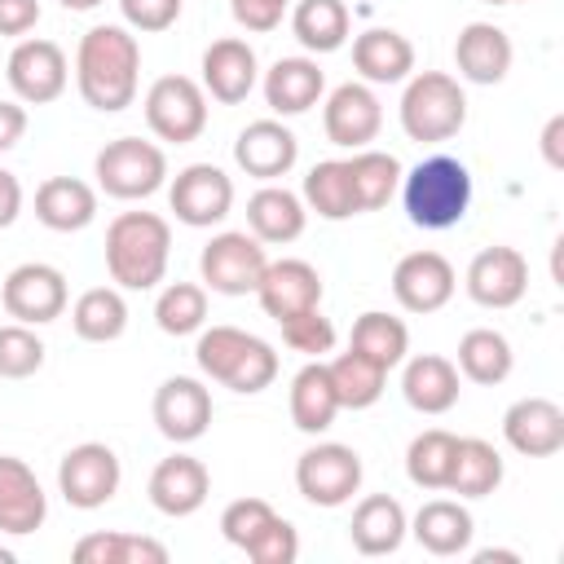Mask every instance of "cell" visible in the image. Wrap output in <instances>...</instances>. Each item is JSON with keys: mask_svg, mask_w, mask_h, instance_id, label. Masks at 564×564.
I'll use <instances>...</instances> for the list:
<instances>
[{"mask_svg": "<svg viewBox=\"0 0 564 564\" xmlns=\"http://www.w3.org/2000/svg\"><path fill=\"white\" fill-rule=\"evenodd\" d=\"M502 436L524 458H551L564 449V410L551 397H520L502 414Z\"/></svg>", "mask_w": 564, "mask_h": 564, "instance_id": "obj_19", "label": "cell"}, {"mask_svg": "<svg viewBox=\"0 0 564 564\" xmlns=\"http://www.w3.org/2000/svg\"><path fill=\"white\" fill-rule=\"evenodd\" d=\"M167 203H172V212H176L181 225L212 229V225H220L234 212V181L216 163H189V167H181L172 176Z\"/></svg>", "mask_w": 564, "mask_h": 564, "instance_id": "obj_12", "label": "cell"}, {"mask_svg": "<svg viewBox=\"0 0 564 564\" xmlns=\"http://www.w3.org/2000/svg\"><path fill=\"white\" fill-rule=\"evenodd\" d=\"M401 203L419 229H454L471 207V172L454 154H432L401 172Z\"/></svg>", "mask_w": 564, "mask_h": 564, "instance_id": "obj_3", "label": "cell"}, {"mask_svg": "<svg viewBox=\"0 0 564 564\" xmlns=\"http://www.w3.org/2000/svg\"><path fill=\"white\" fill-rule=\"evenodd\" d=\"M264 242L247 229H225L216 234L203 256H198V273H203V286L216 291V295H256L260 278H264Z\"/></svg>", "mask_w": 564, "mask_h": 564, "instance_id": "obj_8", "label": "cell"}, {"mask_svg": "<svg viewBox=\"0 0 564 564\" xmlns=\"http://www.w3.org/2000/svg\"><path fill=\"white\" fill-rule=\"evenodd\" d=\"M304 225H308V207H304V198L291 194L286 185L264 181V185L247 198V229H251L260 242H273V247L295 242V238L304 234Z\"/></svg>", "mask_w": 564, "mask_h": 564, "instance_id": "obj_29", "label": "cell"}, {"mask_svg": "<svg viewBox=\"0 0 564 564\" xmlns=\"http://www.w3.org/2000/svg\"><path fill=\"white\" fill-rule=\"evenodd\" d=\"M119 480H123L119 454L110 445H101V441H84V445L66 449L62 463H57V489L75 511L106 507L119 494Z\"/></svg>", "mask_w": 564, "mask_h": 564, "instance_id": "obj_10", "label": "cell"}, {"mask_svg": "<svg viewBox=\"0 0 564 564\" xmlns=\"http://www.w3.org/2000/svg\"><path fill=\"white\" fill-rule=\"evenodd\" d=\"M339 414V397H335V383H330V370L322 357H308L300 366V375L291 379V423L308 436L326 432Z\"/></svg>", "mask_w": 564, "mask_h": 564, "instance_id": "obj_32", "label": "cell"}, {"mask_svg": "<svg viewBox=\"0 0 564 564\" xmlns=\"http://www.w3.org/2000/svg\"><path fill=\"white\" fill-rule=\"evenodd\" d=\"M119 13L132 31H167L181 18V0H119Z\"/></svg>", "mask_w": 564, "mask_h": 564, "instance_id": "obj_48", "label": "cell"}, {"mask_svg": "<svg viewBox=\"0 0 564 564\" xmlns=\"http://www.w3.org/2000/svg\"><path fill=\"white\" fill-rule=\"evenodd\" d=\"M529 291V260L516 247H485L467 264V295L480 308H511Z\"/></svg>", "mask_w": 564, "mask_h": 564, "instance_id": "obj_17", "label": "cell"}, {"mask_svg": "<svg viewBox=\"0 0 564 564\" xmlns=\"http://www.w3.org/2000/svg\"><path fill=\"white\" fill-rule=\"evenodd\" d=\"M330 370V383H335V397H339V410H366L383 397V383H388V370L379 361H370L366 352L348 348L339 352L335 361H326Z\"/></svg>", "mask_w": 564, "mask_h": 564, "instance_id": "obj_39", "label": "cell"}, {"mask_svg": "<svg viewBox=\"0 0 564 564\" xmlns=\"http://www.w3.org/2000/svg\"><path fill=\"white\" fill-rule=\"evenodd\" d=\"M278 326H282V339H286L291 352L326 357L335 348V326H330V317L322 308H304V313H295V317H286Z\"/></svg>", "mask_w": 564, "mask_h": 564, "instance_id": "obj_45", "label": "cell"}, {"mask_svg": "<svg viewBox=\"0 0 564 564\" xmlns=\"http://www.w3.org/2000/svg\"><path fill=\"white\" fill-rule=\"evenodd\" d=\"M22 132H26V106L0 101V154L13 150V145L22 141Z\"/></svg>", "mask_w": 564, "mask_h": 564, "instance_id": "obj_51", "label": "cell"}, {"mask_svg": "<svg viewBox=\"0 0 564 564\" xmlns=\"http://www.w3.org/2000/svg\"><path fill=\"white\" fill-rule=\"evenodd\" d=\"M348 176H352V203H357V212H379L401 189V163L388 150H370V145L366 150H352Z\"/></svg>", "mask_w": 564, "mask_h": 564, "instance_id": "obj_37", "label": "cell"}, {"mask_svg": "<svg viewBox=\"0 0 564 564\" xmlns=\"http://www.w3.org/2000/svg\"><path fill=\"white\" fill-rule=\"evenodd\" d=\"M70 326L88 344H110L128 330V300L119 286H88L70 304Z\"/></svg>", "mask_w": 564, "mask_h": 564, "instance_id": "obj_35", "label": "cell"}, {"mask_svg": "<svg viewBox=\"0 0 564 564\" xmlns=\"http://www.w3.org/2000/svg\"><path fill=\"white\" fill-rule=\"evenodd\" d=\"M489 4H524V0H489Z\"/></svg>", "mask_w": 564, "mask_h": 564, "instance_id": "obj_57", "label": "cell"}, {"mask_svg": "<svg viewBox=\"0 0 564 564\" xmlns=\"http://www.w3.org/2000/svg\"><path fill=\"white\" fill-rule=\"evenodd\" d=\"M511 35L494 22H467L454 40V66L467 84H502L511 70Z\"/></svg>", "mask_w": 564, "mask_h": 564, "instance_id": "obj_24", "label": "cell"}, {"mask_svg": "<svg viewBox=\"0 0 564 564\" xmlns=\"http://www.w3.org/2000/svg\"><path fill=\"white\" fill-rule=\"evenodd\" d=\"M463 123H467V93L454 75H445V70L410 75V84L401 93V128L410 141H419V145L449 141Z\"/></svg>", "mask_w": 564, "mask_h": 564, "instance_id": "obj_5", "label": "cell"}, {"mask_svg": "<svg viewBox=\"0 0 564 564\" xmlns=\"http://www.w3.org/2000/svg\"><path fill=\"white\" fill-rule=\"evenodd\" d=\"M295 555H300V533L282 516H273L247 546V560H256V564H295Z\"/></svg>", "mask_w": 564, "mask_h": 564, "instance_id": "obj_47", "label": "cell"}, {"mask_svg": "<svg viewBox=\"0 0 564 564\" xmlns=\"http://www.w3.org/2000/svg\"><path fill=\"white\" fill-rule=\"evenodd\" d=\"M476 564H520V551H502V546H485L471 555Z\"/></svg>", "mask_w": 564, "mask_h": 564, "instance_id": "obj_54", "label": "cell"}, {"mask_svg": "<svg viewBox=\"0 0 564 564\" xmlns=\"http://www.w3.org/2000/svg\"><path fill=\"white\" fill-rule=\"evenodd\" d=\"M93 176H97V185H101L110 198L137 203V198H150L154 189H163V181H167V154H163L154 141L115 137V141H106V145L97 150Z\"/></svg>", "mask_w": 564, "mask_h": 564, "instance_id": "obj_6", "label": "cell"}, {"mask_svg": "<svg viewBox=\"0 0 564 564\" xmlns=\"http://www.w3.org/2000/svg\"><path fill=\"white\" fill-rule=\"evenodd\" d=\"M75 84L79 97L101 110V115H119L132 106L137 84H141V44L128 26L106 22L84 31L79 48H75Z\"/></svg>", "mask_w": 564, "mask_h": 564, "instance_id": "obj_1", "label": "cell"}, {"mask_svg": "<svg viewBox=\"0 0 564 564\" xmlns=\"http://www.w3.org/2000/svg\"><path fill=\"white\" fill-rule=\"evenodd\" d=\"M295 489L313 507H344L361 489V454L339 441L308 445L295 463Z\"/></svg>", "mask_w": 564, "mask_h": 564, "instance_id": "obj_9", "label": "cell"}, {"mask_svg": "<svg viewBox=\"0 0 564 564\" xmlns=\"http://www.w3.org/2000/svg\"><path fill=\"white\" fill-rule=\"evenodd\" d=\"M150 414H154V427H159L172 445H189V441H198V436L207 432V423H212V392H207L203 379L172 375V379L159 383Z\"/></svg>", "mask_w": 564, "mask_h": 564, "instance_id": "obj_15", "label": "cell"}, {"mask_svg": "<svg viewBox=\"0 0 564 564\" xmlns=\"http://www.w3.org/2000/svg\"><path fill=\"white\" fill-rule=\"evenodd\" d=\"M256 300L273 322H286L304 308H322V273L308 260H295V256L269 260L260 286H256Z\"/></svg>", "mask_w": 564, "mask_h": 564, "instance_id": "obj_18", "label": "cell"}, {"mask_svg": "<svg viewBox=\"0 0 564 564\" xmlns=\"http://www.w3.org/2000/svg\"><path fill=\"white\" fill-rule=\"evenodd\" d=\"M498 485H502V454L480 436H458L445 489L458 498H489Z\"/></svg>", "mask_w": 564, "mask_h": 564, "instance_id": "obj_36", "label": "cell"}, {"mask_svg": "<svg viewBox=\"0 0 564 564\" xmlns=\"http://www.w3.org/2000/svg\"><path fill=\"white\" fill-rule=\"evenodd\" d=\"M348 4L344 0H295L291 4V35L308 53H335L348 40Z\"/></svg>", "mask_w": 564, "mask_h": 564, "instance_id": "obj_34", "label": "cell"}, {"mask_svg": "<svg viewBox=\"0 0 564 564\" xmlns=\"http://www.w3.org/2000/svg\"><path fill=\"white\" fill-rule=\"evenodd\" d=\"M348 348H357V352H366L370 361H379L383 370H392V366H401L405 352H410V330H405L401 317H392V313H383V308H370V313H361V317L352 322Z\"/></svg>", "mask_w": 564, "mask_h": 564, "instance_id": "obj_40", "label": "cell"}, {"mask_svg": "<svg viewBox=\"0 0 564 564\" xmlns=\"http://www.w3.org/2000/svg\"><path fill=\"white\" fill-rule=\"evenodd\" d=\"M454 366H458L463 379H471V383H480V388H494V383H502V379L511 375L516 352H511V344H507L502 330L476 326V330H467V335L458 339V361H454Z\"/></svg>", "mask_w": 564, "mask_h": 564, "instance_id": "obj_33", "label": "cell"}, {"mask_svg": "<svg viewBox=\"0 0 564 564\" xmlns=\"http://www.w3.org/2000/svg\"><path fill=\"white\" fill-rule=\"evenodd\" d=\"M454 449H458L454 432H445V427L419 432L410 441V449H405V476L419 489H445L449 485V467H454Z\"/></svg>", "mask_w": 564, "mask_h": 564, "instance_id": "obj_42", "label": "cell"}, {"mask_svg": "<svg viewBox=\"0 0 564 564\" xmlns=\"http://www.w3.org/2000/svg\"><path fill=\"white\" fill-rule=\"evenodd\" d=\"M542 159L546 167H564V115H551L546 128H542Z\"/></svg>", "mask_w": 564, "mask_h": 564, "instance_id": "obj_53", "label": "cell"}, {"mask_svg": "<svg viewBox=\"0 0 564 564\" xmlns=\"http://www.w3.org/2000/svg\"><path fill=\"white\" fill-rule=\"evenodd\" d=\"M300 198L322 220H348V216H357L348 159H322V163H313L308 176H304V194Z\"/></svg>", "mask_w": 564, "mask_h": 564, "instance_id": "obj_38", "label": "cell"}, {"mask_svg": "<svg viewBox=\"0 0 564 564\" xmlns=\"http://www.w3.org/2000/svg\"><path fill=\"white\" fill-rule=\"evenodd\" d=\"M401 392L410 401V410L419 414H445L458 405V392H463V375L449 357L441 352H419L405 361L401 370Z\"/></svg>", "mask_w": 564, "mask_h": 564, "instance_id": "obj_25", "label": "cell"}, {"mask_svg": "<svg viewBox=\"0 0 564 564\" xmlns=\"http://www.w3.org/2000/svg\"><path fill=\"white\" fill-rule=\"evenodd\" d=\"M194 357H198V370L234 392H264L273 379H278V352L269 339L251 335V330H238V326H212L198 335L194 344Z\"/></svg>", "mask_w": 564, "mask_h": 564, "instance_id": "obj_4", "label": "cell"}, {"mask_svg": "<svg viewBox=\"0 0 564 564\" xmlns=\"http://www.w3.org/2000/svg\"><path fill=\"white\" fill-rule=\"evenodd\" d=\"M273 516H278V511H273L264 498H234V502L220 511V533H225L229 546L247 551V546L256 542V533H260Z\"/></svg>", "mask_w": 564, "mask_h": 564, "instance_id": "obj_46", "label": "cell"}, {"mask_svg": "<svg viewBox=\"0 0 564 564\" xmlns=\"http://www.w3.org/2000/svg\"><path fill=\"white\" fill-rule=\"evenodd\" d=\"M13 560H18V555H13L9 546H0V564H13Z\"/></svg>", "mask_w": 564, "mask_h": 564, "instance_id": "obj_56", "label": "cell"}, {"mask_svg": "<svg viewBox=\"0 0 564 564\" xmlns=\"http://www.w3.org/2000/svg\"><path fill=\"white\" fill-rule=\"evenodd\" d=\"M291 4H295V0H229V9H234V22H238L242 31H256V35L273 31Z\"/></svg>", "mask_w": 564, "mask_h": 564, "instance_id": "obj_49", "label": "cell"}, {"mask_svg": "<svg viewBox=\"0 0 564 564\" xmlns=\"http://www.w3.org/2000/svg\"><path fill=\"white\" fill-rule=\"evenodd\" d=\"M295 159H300V141L282 119H256L234 141V163L256 181L286 176L295 167Z\"/></svg>", "mask_w": 564, "mask_h": 564, "instance_id": "obj_22", "label": "cell"}, {"mask_svg": "<svg viewBox=\"0 0 564 564\" xmlns=\"http://www.w3.org/2000/svg\"><path fill=\"white\" fill-rule=\"evenodd\" d=\"M352 66L366 84H401L414 70V44L392 26H370L352 40Z\"/></svg>", "mask_w": 564, "mask_h": 564, "instance_id": "obj_31", "label": "cell"}, {"mask_svg": "<svg viewBox=\"0 0 564 564\" xmlns=\"http://www.w3.org/2000/svg\"><path fill=\"white\" fill-rule=\"evenodd\" d=\"M145 494H150L154 511L181 520V516H194V511L207 502L212 476H207L203 458H194V454H167V458H159V467L150 471Z\"/></svg>", "mask_w": 564, "mask_h": 564, "instance_id": "obj_21", "label": "cell"}, {"mask_svg": "<svg viewBox=\"0 0 564 564\" xmlns=\"http://www.w3.org/2000/svg\"><path fill=\"white\" fill-rule=\"evenodd\" d=\"M145 123L159 141L189 145L207 128V93L189 75H159L145 93Z\"/></svg>", "mask_w": 564, "mask_h": 564, "instance_id": "obj_7", "label": "cell"}, {"mask_svg": "<svg viewBox=\"0 0 564 564\" xmlns=\"http://www.w3.org/2000/svg\"><path fill=\"white\" fill-rule=\"evenodd\" d=\"M70 555L79 564H167V546L145 533H88Z\"/></svg>", "mask_w": 564, "mask_h": 564, "instance_id": "obj_41", "label": "cell"}, {"mask_svg": "<svg viewBox=\"0 0 564 564\" xmlns=\"http://www.w3.org/2000/svg\"><path fill=\"white\" fill-rule=\"evenodd\" d=\"M322 128H326V141L330 145H339V150H366L379 137V128H383V106H379L375 88L370 84H357V79L339 84L326 97V106H322Z\"/></svg>", "mask_w": 564, "mask_h": 564, "instance_id": "obj_14", "label": "cell"}, {"mask_svg": "<svg viewBox=\"0 0 564 564\" xmlns=\"http://www.w3.org/2000/svg\"><path fill=\"white\" fill-rule=\"evenodd\" d=\"M410 533H414V542H419L427 555L449 560V555H463V551L471 546L476 524H471V511H467L463 502H454V498H427V502L414 511Z\"/></svg>", "mask_w": 564, "mask_h": 564, "instance_id": "obj_28", "label": "cell"}, {"mask_svg": "<svg viewBox=\"0 0 564 564\" xmlns=\"http://www.w3.org/2000/svg\"><path fill=\"white\" fill-rule=\"evenodd\" d=\"M410 533V520H405V507L388 494H370L352 507V520H348V542L357 555H392L401 551Z\"/></svg>", "mask_w": 564, "mask_h": 564, "instance_id": "obj_26", "label": "cell"}, {"mask_svg": "<svg viewBox=\"0 0 564 564\" xmlns=\"http://www.w3.org/2000/svg\"><path fill=\"white\" fill-rule=\"evenodd\" d=\"M4 75H9V88L18 101L48 106L66 93L70 62H66L62 44H53V40H18L9 62H4Z\"/></svg>", "mask_w": 564, "mask_h": 564, "instance_id": "obj_13", "label": "cell"}, {"mask_svg": "<svg viewBox=\"0 0 564 564\" xmlns=\"http://www.w3.org/2000/svg\"><path fill=\"white\" fill-rule=\"evenodd\" d=\"M18 212H22V181L9 167H0V229H9Z\"/></svg>", "mask_w": 564, "mask_h": 564, "instance_id": "obj_52", "label": "cell"}, {"mask_svg": "<svg viewBox=\"0 0 564 564\" xmlns=\"http://www.w3.org/2000/svg\"><path fill=\"white\" fill-rule=\"evenodd\" d=\"M35 220L53 234H79L97 220V189L79 176H48L35 189Z\"/></svg>", "mask_w": 564, "mask_h": 564, "instance_id": "obj_27", "label": "cell"}, {"mask_svg": "<svg viewBox=\"0 0 564 564\" xmlns=\"http://www.w3.org/2000/svg\"><path fill=\"white\" fill-rule=\"evenodd\" d=\"M454 264L441 251H410L392 269V295L405 313H436L454 300Z\"/></svg>", "mask_w": 564, "mask_h": 564, "instance_id": "obj_16", "label": "cell"}, {"mask_svg": "<svg viewBox=\"0 0 564 564\" xmlns=\"http://www.w3.org/2000/svg\"><path fill=\"white\" fill-rule=\"evenodd\" d=\"M40 22V0H0V35L22 40Z\"/></svg>", "mask_w": 564, "mask_h": 564, "instance_id": "obj_50", "label": "cell"}, {"mask_svg": "<svg viewBox=\"0 0 564 564\" xmlns=\"http://www.w3.org/2000/svg\"><path fill=\"white\" fill-rule=\"evenodd\" d=\"M154 322L163 335H194L207 322V286L198 282H172L154 300Z\"/></svg>", "mask_w": 564, "mask_h": 564, "instance_id": "obj_43", "label": "cell"}, {"mask_svg": "<svg viewBox=\"0 0 564 564\" xmlns=\"http://www.w3.org/2000/svg\"><path fill=\"white\" fill-rule=\"evenodd\" d=\"M260 79V62H256V48L238 35H225V40H212L207 53H203V93L220 106H238L251 97Z\"/></svg>", "mask_w": 564, "mask_h": 564, "instance_id": "obj_20", "label": "cell"}, {"mask_svg": "<svg viewBox=\"0 0 564 564\" xmlns=\"http://www.w3.org/2000/svg\"><path fill=\"white\" fill-rule=\"evenodd\" d=\"M172 260V225L159 212H119L106 225V273L123 291H150Z\"/></svg>", "mask_w": 564, "mask_h": 564, "instance_id": "obj_2", "label": "cell"}, {"mask_svg": "<svg viewBox=\"0 0 564 564\" xmlns=\"http://www.w3.org/2000/svg\"><path fill=\"white\" fill-rule=\"evenodd\" d=\"M44 516H48V494L40 476L18 454H0V533L26 538L44 524Z\"/></svg>", "mask_w": 564, "mask_h": 564, "instance_id": "obj_23", "label": "cell"}, {"mask_svg": "<svg viewBox=\"0 0 564 564\" xmlns=\"http://www.w3.org/2000/svg\"><path fill=\"white\" fill-rule=\"evenodd\" d=\"M40 366H44V339L22 322H4L0 326V379H31Z\"/></svg>", "mask_w": 564, "mask_h": 564, "instance_id": "obj_44", "label": "cell"}, {"mask_svg": "<svg viewBox=\"0 0 564 564\" xmlns=\"http://www.w3.org/2000/svg\"><path fill=\"white\" fill-rule=\"evenodd\" d=\"M66 273L44 264V260H26L18 269H9L4 286H0V304L13 322L22 326H44L57 322L66 313Z\"/></svg>", "mask_w": 564, "mask_h": 564, "instance_id": "obj_11", "label": "cell"}, {"mask_svg": "<svg viewBox=\"0 0 564 564\" xmlns=\"http://www.w3.org/2000/svg\"><path fill=\"white\" fill-rule=\"evenodd\" d=\"M62 9H70V13H88V9H97L101 0H57Z\"/></svg>", "mask_w": 564, "mask_h": 564, "instance_id": "obj_55", "label": "cell"}, {"mask_svg": "<svg viewBox=\"0 0 564 564\" xmlns=\"http://www.w3.org/2000/svg\"><path fill=\"white\" fill-rule=\"evenodd\" d=\"M326 75L313 57H278L264 70V101L273 115H304L322 101Z\"/></svg>", "mask_w": 564, "mask_h": 564, "instance_id": "obj_30", "label": "cell"}]
</instances>
